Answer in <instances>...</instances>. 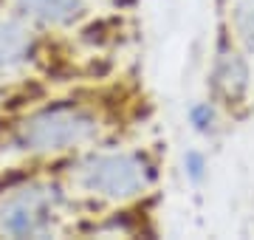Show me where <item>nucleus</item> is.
I'll return each mask as SVG.
<instances>
[{
	"instance_id": "nucleus-1",
	"label": "nucleus",
	"mask_w": 254,
	"mask_h": 240,
	"mask_svg": "<svg viewBox=\"0 0 254 240\" xmlns=\"http://www.w3.org/2000/svg\"><path fill=\"white\" fill-rule=\"evenodd\" d=\"M96 119L91 113L71 108V105H60V108H46V111L28 116L17 130V141L28 150H68L76 147L82 141L96 136Z\"/></svg>"
},
{
	"instance_id": "nucleus-2",
	"label": "nucleus",
	"mask_w": 254,
	"mask_h": 240,
	"mask_svg": "<svg viewBox=\"0 0 254 240\" xmlns=\"http://www.w3.org/2000/svg\"><path fill=\"white\" fill-rule=\"evenodd\" d=\"M79 181L88 189L108 198H130L144 189L147 170L138 156L127 153H110V156H93L79 170Z\"/></svg>"
},
{
	"instance_id": "nucleus-3",
	"label": "nucleus",
	"mask_w": 254,
	"mask_h": 240,
	"mask_svg": "<svg viewBox=\"0 0 254 240\" xmlns=\"http://www.w3.org/2000/svg\"><path fill=\"white\" fill-rule=\"evenodd\" d=\"M54 189H23L0 209V229L14 238L43 235L51 226Z\"/></svg>"
},
{
	"instance_id": "nucleus-4",
	"label": "nucleus",
	"mask_w": 254,
	"mask_h": 240,
	"mask_svg": "<svg viewBox=\"0 0 254 240\" xmlns=\"http://www.w3.org/2000/svg\"><path fill=\"white\" fill-rule=\"evenodd\" d=\"M31 51V34L14 20H0V65H14Z\"/></svg>"
},
{
	"instance_id": "nucleus-5",
	"label": "nucleus",
	"mask_w": 254,
	"mask_h": 240,
	"mask_svg": "<svg viewBox=\"0 0 254 240\" xmlns=\"http://www.w3.org/2000/svg\"><path fill=\"white\" fill-rule=\"evenodd\" d=\"M85 0H20V6L48 23H65L82 9Z\"/></svg>"
},
{
	"instance_id": "nucleus-6",
	"label": "nucleus",
	"mask_w": 254,
	"mask_h": 240,
	"mask_svg": "<svg viewBox=\"0 0 254 240\" xmlns=\"http://www.w3.org/2000/svg\"><path fill=\"white\" fill-rule=\"evenodd\" d=\"M190 121L195 124L198 133H206V130L212 127V121H215V111H212L209 105H195L190 111Z\"/></svg>"
},
{
	"instance_id": "nucleus-7",
	"label": "nucleus",
	"mask_w": 254,
	"mask_h": 240,
	"mask_svg": "<svg viewBox=\"0 0 254 240\" xmlns=\"http://www.w3.org/2000/svg\"><path fill=\"white\" fill-rule=\"evenodd\" d=\"M184 167H187V176H190L195 184H200V181H203L206 161H203V156H200V153H187V158H184Z\"/></svg>"
}]
</instances>
